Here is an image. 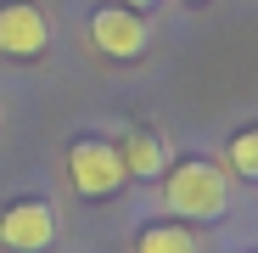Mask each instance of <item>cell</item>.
Masks as SVG:
<instances>
[{
  "label": "cell",
  "instance_id": "cell-1",
  "mask_svg": "<svg viewBox=\"0 0 258 253\" xmlns=\"http://www.w3.org/2000/svg\"><path fill=\"white\" fill-rule=\"evenodd\" d=\"M163 208L174 220H219L230 208V186H225V169L208 163V158H185L174 163V175L163 180Z\"/></svg>",
  "mask_w": 258,
  "mask_h": 253
},
{
  "label": "cell",
  "instance_id": "cell-2",
  "mask_svg": "<svg viewBox=\"0 0 258 253\" xmlns=\"http://www.w3.org/2000/svg\"><path fill=\"white\" fill-rule=\"evenodd\" d=\"M68 180L79 197H112L123 186V163H118V146L101 141V135H84L68 146Z\"/></svg>",
  "mask_w": 258,
  "mask_h": 253
},
{
  "label": "cell",
  "instance_id": "cell-3",
  "mask_svg": "<svg viewBox=\"0 0 258 253\" xmlns=\"http://www.w3.org/2000/svg\"><path fill=\"white\" fill-rule=\"evenodd\" d=\"M0 242H6L12 253H45L56 242V214L45 197H23L12 203L6 214H0Z\"/></svg>",
  "mask_w": 258,
  "mask_h": 253
},
{
  "label": "cell",
  "instance_id": "cell-4",
  "mask_svg": "<svg viewBox=\"0 0 258 253\" xmlns=\"http://www.w3.org/2000/svg\"><path fill=\"white\" fill-rule=\"evenodd\" d=\"M51 45V28H45V12L34 6V0H6L0 6V51L6 57H39Z\"/></svg>",
  "mask_w": 258,
  "mask_h": 253
},
{
  "label": "cell",
  "instance_id": "cell-5",
  "mask_svg": "<svg viewBox=\"0 0 258 253\" xmlns=\"http://www.w3.org/2000/svg\"><path fill=\"white\" fill-rule=\"evenodd\" d=\"M90 39H96L101 57L129 62V57L146 51V23H141V12H129V6H101L90 17Z\"/></svg>",
  "mask_w": 258,
  "mask_h": 253
},
{
  "label": "cell",
  "instance_id": "cell-6",
  "mask_svg": "<svg viewBox=\"0 0 258 253\" xmlns=\"http://www.w3.org/2000/svg\"><path fill=\"white\" fill-rule=\"evenodd\" d=\"M118 163H123V175H135V180H157L168 158H163V141L152 130H129L123 146H118Z\"/></svg>",
  "mask_w": 258,
  "mask_h": 253
},
{
  "label": "cell",
  "instance_id": "cell-7",
  "mask_svg": "<svg viewBox=\"0 0 258 253\" xmlns=\"http://www.w3.org/2000/svg\"><path fill=\"white\" fill-rule=\"evenodd\" d=\"M135 253H197V236L185 225H174V220H157V225H146L135 236Z\"/></svg>",
  "mask_w": 258,
  "mask_h": 253
},
{
  "label": "cell",
  "instance_id": "cell-8",
  "mask_svg": "<svg viewBox=\"0 0 258 253\" xmlns=\"http://www.w3.org/2000/svg\"><path fill=\"white\" fill-rule=\"evenodd\" d=\"M230 169L241 180H258V130H236L230 135Z\"/></svg>",
  "mask_w": 258,
  "mask_h": 253
},
{
  "label": "cell",
  "instance_id": "cell-9",
  "mask_svg": "<svg viewBox=\"0 0 258 253\" xmlns=\"http://www.w3.org/2000/svg\"><path fill=\"white\" fill-rule=\"evenodd\" d=\"M118 6H129V12H146V6H157V0H118Z\"/></svg>",
  "mask_w": 258,
  "mask_h": 253
},
{
  "label": "cell",
  "instance_id": "cell-10",
  "mask_svg": "<svg viewBox=\"0 0 258 253\" xmlns=\"http://www.w3.org/2000/svg\"><path fill=\"white\" fill-rule=\"evenodd\" d=\"M191 6H202V0H191Z\"/></svg>",
  "mask_w": 258,
  "mask_h": 253
}]
</instances>
